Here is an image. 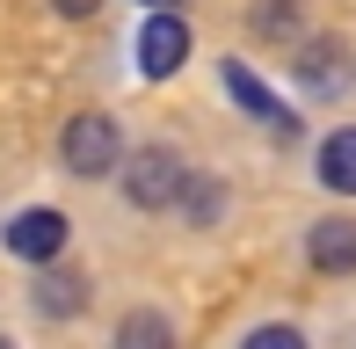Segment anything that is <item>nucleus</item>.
Listing matches in <instances>:
<instances>
[{"instance_id": "obj_13", "label": "nucleus", "mask_w": 356, "mask_h": 349, "mask_svg": "<svg viewBox=\"0 0 356 349\" xmlns=\"http://www.w3.org/2000/svg\"><path fill=\"white\" fill-rule=\"evenodd\" d=\"M240 349H305V335H298V327H254Z\"/></svg>"}, {"instance_id": "obj_10", "label": "nucleus", "mask_w": 356, "mask_h": 349, "mask_svg": "<svg viewBox=\"0 0 356 349\" xmlns=\"http://www.w3.org/2000/svg\"><path fill=\"white\" fill-rule=\"evenodd\" d=\"M117 349H175V327H168V313H124L117 320Z\"/></svg>"}, {"instance_id": "obj_12", "label": "nucleus", "mask_w": 356, "mask_h": 349, "mask_svg": "<svg viewBox=\"0 0 356 349\" xmlns=\"http://www.w3.org/2000/svg\"><path fill=\"white\" fill-rule=\"evenodd\" d=\"M182 204H189V218H197V226H211V218L225 211V189L211 182V174H189V189H182Z\"/></svg>"}, {"instance_id": "obj_3", "label": "nucleus", "mask_w": 356, "mask_h": 349, "mask_svg": "<svg viewBox=\"0 0 356 349\" xmlns=\"http://www.w3.org/2000/svg\"><path fill=\"white\" fill-rule=\"evenodd\" d=\"M58 153H66V174L80 182H95V174H109L124 161V138H117V117H102V109H80L66 124V138H58Z\"/></svg>"}, {"instance_id": "obj_9", "label": "nucleus", "mask_w": 356, "mask_h": 349, "mask_svg": "<svg viewBox=\"0 0 356 349\" xmlns=\"http://www.w3.org/2000/svg\"><path fill=\"white\" fill-rule=\"evenodd\" d=\"M254 37H277V44H298V29H305V0H254Z\"/></svg>"}, {"instance_id": "obj_16", "label": "nucleus", "mask_w": 356, "mask_h": 349, "mask_svg": "<svg viewBox=\"0 0 356 349\" xmlns=\"http://www.w3.org/2000/svg\"><path fill=\"white\" fill-rule=\"evenodd\" d=\"M153 8H160V0H153Z\"/></svg>"}, {"instance_id": "obj_15", "label": "nucleus", "mask_w": 356, "mask_h": 349, "mask_svg": "<svg viewBox=\"0 0 356 349\" xmlns=\"http://www.w3.org/2000/svg\"><path fill=\"white\" fill-rule=\"evenodd\" d=\"M0 349H15V342H8V335H0Z\"/></svg>"}, {"instance_id": "obj_1", "label": "nucleus", "mask_w": 356, "mask_h": 349, "mask_svg": "<svg viewBox=\"0 0 356 349\" xmlns=\"http://www.w3.org/2000/svg\"><path fill=\"white\" fill-rule=\"evenodd\" d=\"M291 81H298V95H313V102H334L356 81V51L342 37H298L291 44Z\"/></svg>"}, {"instance_id": "obj_5", "label": "nucleus", "mask_w": 356, "mask_h": 349, "mask_svg": "<svg viewBox=\"0 0 356 349\" xmlns=\"http://www.w3.org/2000/svg\"><path fill=\"white\" fill-rule=\"evenodd\" d=\"M66 211H22V218H15V226H8V247H15V255H22V262H58V255H66Z\"/></svg>"}, {"instance_id": "obj_7", "label": "nucleus", "mask_w": 356, "mask_h": 349, "mask_svg": "<svg viewBox=\"0 0 356 349\" xmlns=\"http://www.w3.org/2000/svg\"><path fill=\"white\" fill-rule=\"evenodd\" d=\"M305 262H313L320 277H349L356 269V218H320V226L305 233Z\"/></svg>"}, {"instance_id": "obj_6", "label": "nucleus", "mask_w": 356, "mask_h": 349, "mask_svg": "<svg viewBox=\"0 0 356 349\" xmlns=\"http://www.w3.org/2000/svg\"><path fill=\"white\" fill-rule=\"evenodd\" d=\"M225 95H233V102H240V109H248V117H254V124H269V131H284V138H291V131H298V117H291V109L277 102V95H269V88H262V81H254V73H248V66H240V58H225Z\"/></svg>"}, {"instance_id": "obj_4", "label": "nucleus", "mask_w": 356, "mask_h": 349, "mask_svg": "<svg viewBox=\"0 0 356 349\" xmlns=\"http://www.w3.org/2000/svg\"><path fill=\"white\" fill-rule=\"evenodd\" d=\"M182 58H189V22L168 15V8H153L145 29H138V73L145 81H168V73H182Z\"/></svg>"}, {"instance_id": "obj_2", "label": "nucleus", "mask_w": 356, "mask_h": 349, "mask_svg": "<svg viewBox=\"0 0 356 349\" xmlns=\"http://www.w3.org/2000/svg\"><path fill=\"white\" fill-rule=\"evenodd\" d=\"M182 189H189V168L175 146H138L124 161V197L138 211H168V204H182Z\"/></svg>"}, {"instance_id": "obj_11", "label": "nucleus", "mask_w": 356, "mask_h": 349, "mask_svg": "<svg viewBox=\"0 0 356 349\" xmlns=\"http://www.w3.org/2000/svg\"><path fill=\"white\" fill-rule=\"evenodd\" d=\"M80 291H88V284H80L73 269H44V277H37V306L58 313V320H66V313H80Z\"/></svg>"}, {"instance_id": "obj_8", "label": "nucleus", "mask_w": 356, "mask_h": 349, "mask_svg": "<svg viewBox=\"0 0 356 349\" xmlns=\"http://www.w3.org/2000/svg\"><path fill=\"white\" fill-rule=\"evenodd\" d=\"M320 182H327L334 197H356V124L320 138Z\"/></svg>"}, {"instance_id": "obj_14", "label": "nucleus", "mask_w": 356, "mask_h": 349, "mask_svg": "<svg viewBox=\"0 0 356 349\" xmlns=\"http://www.w3.org/2000/svg\"><path fill=\"white\" fill-rule=\"evenodd\" d=\"M51 8H58V15H73V22H80V15H95L102 0H51Z\"/></svg>"}]
</instances>
